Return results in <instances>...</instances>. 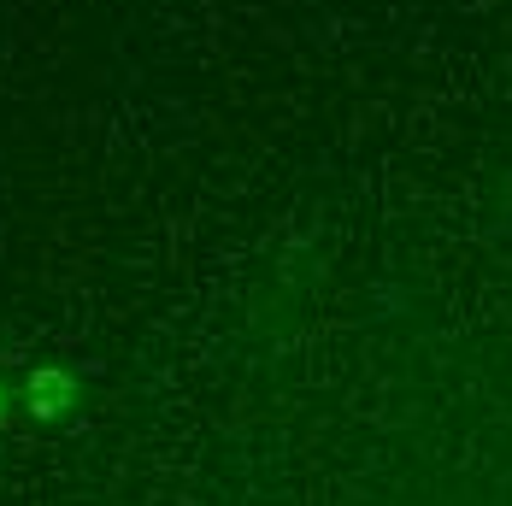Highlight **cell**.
<instances>
[{"label":"cell","instance_id":"1","mask_svg":"<svg viewBox=\"0 0 512 506\" xmlns=\"http://www.w3.org/2000/svg\"><path fill=\"white\" fill-rule=\"evenodd\" d=\"M65 401H71V383L53 371V377H36L30 383V406L42 412V418H53V412H65Z\"/></svg>","mask_w":512,"mask_h":506}]
</instances>
